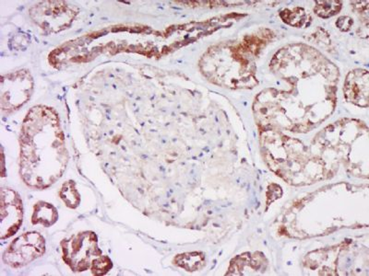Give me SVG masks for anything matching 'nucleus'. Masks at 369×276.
<instances>
[{
    "label": "nucleus",
    "instance_id": "nucleus-13",
    "mask_svg": "<svg viewBox=\"0 0 369 276\" xmlns=\"http://www.w3.org/2000/svg\"><path fill=\"white\" fill-rule=\"evenodd\" d=\"M113 267L111 259L108 256L101 255L93 263L90 271L95 275H104L108 274Z\"/></svg>",
    "mask_w": 369,
    "mask_h": 276
},
{
    "label": "nucleus",
    "instance_id": "nucleus-14",
    "mask_svg": "<svg viewBox=\"0 0 369 276\" xmlns=\"http://www.w3.org/2000/svg\"><path fill=\"white\" fill-rule=\"evenodd\" d=\"M337 27L342 31H348L352 27L353 21L349 17H342L337 21Z\"/></svg>",
    "mask_w": 369,
    "mask_h": 276
},
{
    "label": "nucleus",
    "instance_id": "nucleus-1",
    "mask_svg": "<svg viewBox=\"0 0 369 276\" xmlns=\"http://www.w3.org/2000/svg\"><path fill=\"white\" fill-rule=\"evenodd\" d=\"M20 143V174L28 186L45 189L61 178L68 153L54 110L43 105L31 109L21 127Z\"/></svg>",
    "mask_w": 369,
    "mask_h": 276
},
{
    "label": "nucleus",
    "instance_id": "nucleus-9",
    "mask_svg": "<svg viewBox=\"0 0 369 276\" xmlns=\"http://www.w3.org/2000/svg\"><path fill=\"white\" fill-rule=\"evenodd\" d=\"M175 262L189 272H194L201 269L204 265V256L199 253H184L177 256L175 258Z\"/></svg>",
    "mask_w": 369,
    "mask_h": 276
},
{
    "label": "nucleus",
    "instance_id": "nucleus-5",
    "mask_svg": "<svg viewBox=\"0 0 369 276\" xmlns=\"http://www.w3.org/2000/svg\"><path fill=\"white\" fill-rule=\"evenodd\" d=\"M46 252V240L38 232H26L15 238L3 254V261L14 268L29 265Z\"/></svg>",
    "mask_w": 369,
    "mask_h": 276
},
{
    "label": "nucleus",
    "instance_id": "nucleus-10",
    "mask_svg": "<svg viewBox=\"0 0 369 276\" xmlns=\"http://www.w3.org/2000/svg\"><path fill=\"white\" fill-rule=\"evenodd\" d=\"M61 199L64 201L66 206L70 208H76L80 203V194L78 193L76 187L73 181H68L61 188Z\"/></svg>",
    "mask_w": 369,
    "mask_h": 276
},
{
    "label": "nucleus",
    "instance_id": "nucleus-8",
    "mask_svg": "<svg viewBox=\"0 0 369 276\" xmlns=\"http://www.w3.org/2000/svg\"><path fill=\"white\" fill-rule=\"evenodd\" d=\"M58 214L54 206L48 203L39 202L33 207L32 223L33 225H42L51 227L58 221Z\"/></svg>",
    "mask_w": 369,
    "mask_h": 276
},
{
    "label": "nucleus",
    "instance_id": "nucleus-11",
    "mask_svg": "<svg viewBox=\"0 0 369 276\" xmlns=\"http://www.w3.org/2000/svg\"><path fill=\"white\" fill-rule=\"evenodd\" d=\"M281 17L284 23L292 25V26H302L305 21V11L303 9L296 8L292 9H284L281 14Z\"/></svg>",
    "mask_w": 369,
    "mask_h": 276
},
{
    "label": "nucleus",
    "instance_id": "nucleus-3",
    "mask_svg": "<svg viewBox=\"0 0 369 276\" xmlns=\"http://www.w3.org/2000/svg\"><path fill=\"white\" fill-rule=\"evenodd\" d=\"M0 90L2 112L11 114L24 106L32 96V75L25 69L5 75L1 78Z\"/></svg>",
    "mask_w": 369,
    "mask_h": 276
},
{
    "label": "nucleus",
    "instance_id": "nucleus-7",
    "mask_svg": "<svg viewBox=\"0 0 369 276\" xmlns=\"http://www.w3.org/2000/svg\"><path fill=\"white\" fill-rule=\"evenodd\" d=\"M346 100L361 107L368 105V72L355 70L350 72L345 84Z\"/></svg>",
    "mask_w": 369,
    "mask_h": 276
},
{
    "label": "nucleus",
    "instance_id": "nucleus-12",
    "mask_svg": "<svg viewBox=\"0 0 369 276\" xmlns=\"http://www.w3.org/2000/svg\"><path fill=\"white\" fill-rule=\"evenodd\" d=\"M342 2L339 1H318L315 7V12L322 18H329L341 11Z\"/></svg>",
    "mask_w": 369,
    "mask_h": 276
},
{
    "label": "nucleus",
    "instance_id": "nucleus-6",
    "mask_svg": "<svg viewBox=\"0 0 369 276\" xmlns=\"http://www.w3.org/2000/svg\"><path fill=\"white\" fill-rule=\"evenodd\" d=\"M0 215V238L4 240L17 233L24 221L23 201L9 188H2Z\"/></svg>",
    "mask_w": 369,
    "mask_h": 276
},
{
    "label": "nucleus",
    "instance_id": "nucleus-4",
    "mask_svg": "<svg viewBox=\"0 0 369 276\" xmlns=\"http://www.w3.org/2000/svg\"><path fill=\"white\" fill-rule=\"evenodd\" d=\"M31 17L46 33H58L71 26L77 12L65 2L48 1L33 6Z\"/></svg>",
    "mask_w": 369,
    "mask_h": 276
},
{
    "label": "nucleus",
    "instance_id": "nucleus-2",
    "mask_svg": "<svg viewBox=\"0 0 369 276\" xmlns=\"http://www.w3.org/2000/svg\"><path fill=\"white\" fill-rule=\"evenodd\" d=\"M63 260L73 272H85L103 255L95 232L83 231L61 243Z\"/></svg>",
    "mask_w": 369,
    "mask_h": 276
}]
</instances>
